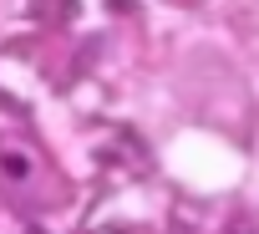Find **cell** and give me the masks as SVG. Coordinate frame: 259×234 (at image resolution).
Returning <instances> with one entry per match:
<instances>
[{"mask_svg":"<svg viewBox=\"0 0 259 234\" xmlns=\"http://www.w3.org/2000/svg\"><path fill=\"white\" fill-rule=\"evenodd\" d=\"M0 168H6L11 178H26V168H31V163H26V153H6V158H0Z\"/></svg>","mask_w":259,"mask_h":234,"instance_id":"1","label":"cell"}]
</instances>
